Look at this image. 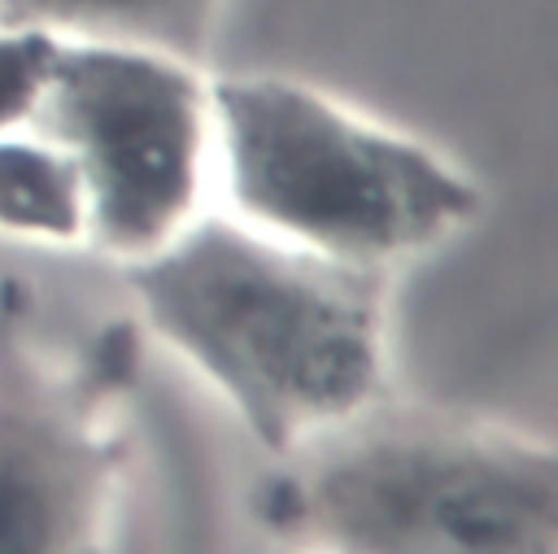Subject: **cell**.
Instances as JSON below:
<instances>
[{
  "label": "cell",
  "instance_id": "cell-9",
  "mask_svg": "<svg viewBox=\"0 0 558 554\" xmlns=\"http://www.w3.org/2000/svg\"><path fill=\"white\" fill-rule=\"evenodd\" d=\"M279 554H296V550H279Z\"/></svg>",
  "mask_w": 558,
  "mask_h": 554
},
{
  "label": "cell",
  "instance_id": "cell-8",
  "mask_svg": "<svg viewBox=\"0 0 558 554\" xmlns=\"http://www.w3.org/2000/svg\"><path fill=\"white\" fill-rule=\"evenodd\" d=\"M57 57L61 35L22 22H0V135L35 127L52 87Z\"/></svg>",
  "mask_w": 558,
  "mask_h": 554
},
{
  "label": "cell",
  "instance_id": "cell-4",
  "mask_svg": "<svg viewBox=\"0 0 558 554\" xmlns=\"http://www.w3.org/2000/svg\"><path fill=\"white\" fill-rule=\"evenodd\" d=\"M78 170L83 236L113 257H148L196 218L209 135V83L196 61L113 39H61L35 118Z\"/></svg>",
  "mask_w": 558,
  "mask_h": 554
},
{
  "label": "cell",
  "instance_id": "cell-1",
  "mask_svg": "<svg viewBox=\"0 0 558 554\" xmlns=\"http://www.w3.org/2000/svg\"><path fill=\"white\" fill-rule=\"evenodd\" d=\"M131 288L148 327L235 406L270 454L296 449L379 397V266L323 257L214 214L135 257Z\"/></svg>",
  "mask_w": 558,
  "mask_h": 554
},
{
  "label": "cell",
  "instance_id": "cell-2",
  "mask_svg": "<svg viewBox=\"0 0 558 554\" xmlns=\"http://www.w3.org/2000/svg\"><path fill=\"white\" fill-rule=\"evenodd\" d=\"M257 519L296 554H558V458L493 423L366 406L288 449Z\"/></svg>",
  "mask_w": 558,
  "mask_h": 554
},
{
  "label": "cell",
  "instance_id": "cell-7",
  "mask_svg": "<svg viewBox=\"0 0 558 554\" xmlns=\"http://www.w3.org/2000/svg\"><path fill=\"white\" fill-rule=\"evenodd\" d=\"M0 227L39 240H83L87 205L78 170L39 131L0 135Z\"/></svg>",
  "mask_w": 558,
  "mask_h": 554
},
{
  "label": "cell",
  "instance_id": "cell-3",
  "mask_svg": "<svg viewBox=\"0 0 558 554\" xmlns=\"http://www.w3.org/2000/svg\"><path fill=\"white\" fill-rule=\"evenodd\" d=\"M209 135L235 218L323 257L384 266L480 205L423 144L288 79L209 83Z\"/></svg>",
  "mask_w": 558,
  "mask_h": 554
},
{
  "label": "cell",
  "instance_id": "cell-5",
  "mask_svg": "<svg viewBox=\"0 0 558 554\" xmlns=\"http://www.w3.org/2000/svg\"><path fill=\"white\" fill-rule=\"evenodd\" d=\"M135 371L118 327L74 366L48 362L0 292V554H105L126 441L113 401Z\"/></svg>",
  "mask_w": 558,
  "mask_h": 554
},
{
  "label": "cell",
  "instance_id": "cell-6",
  "mask_svg": "<svg viewBox=\"0 0 558 554\" xmlns=\"http://www.w3.org/2000/svg\"><path fill=\"white\" fill-rule=\"evenodd\" d=\"M218 9L222 0H0V22L39 26L61 39L144 44L196 61Z\"/></svg>",
  "mask_w": 558,
  "mask_h": 554
}]
</instances>
